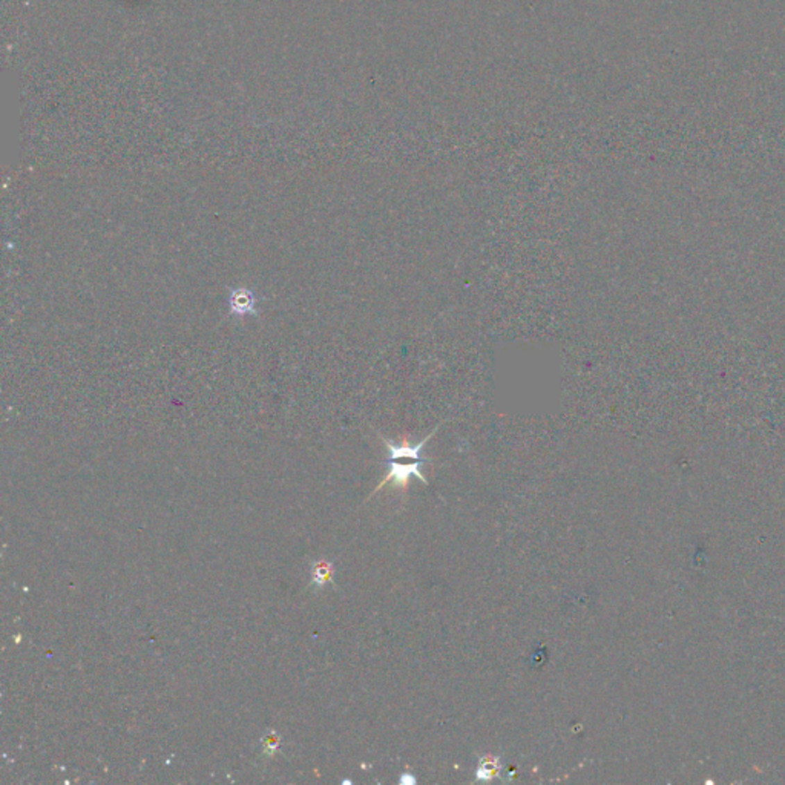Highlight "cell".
<instances>
[{
	"label": "cell",
	"instance_id": "1",
	"mask_svg": "<svg viewBox=\"0 0 785 785\" xmlns=\"http://www.w3.org/2000/svg\"><path fill=\"white\" fill-rule=\"evenodd\" d=\"M439 427H436L432 430L430 434L425 437L423 440H421L419 444L412 445L410 444L408 437L405 436L402 439L400 444H393L391 440H387L384 436H380L382 439V442L385 445V448L390 453V462H388V465H390V473H388L384 480L379 483V487L376 488V491H379L382 487H385L387 483H393L396 488H402L405 489L408 487V480L412 475H416L417 479L421 482H423L425 485H427V479H425V475L421 473V465L423 462H427L428 459H422L421 457V451L425 445H427L428 440L436 434Z\"/></svg>",
	"mask_w": 785,
	"mask_h": 785
},
{
	"label": "cell",
	"instance_id": "2",
	"mask_svg": "<svg viewBox=\"0 0 785 785\" xmlns=\"http://www.w3.org/2000/svg\"><path fill=\"white\" fill-rule=\"evenodd\" d=\"M229 312L233 316L256 314V296L251 289H235L229 295Z\"/></svg>",
	"mask_w": 785,
	"mask_h": 785
},
{
	"label": "cell",
	"instance_id": "3",
	"mask_svg": "<svg viewBox=\"0 0 785 785\" xmlns=\"http://www.w3.org/2000/svg\"><path fill=\"white\" fill-rule=\"evenodd\" d=\"M500 772H502L500 759L493 757V754H488V757L480 759L479 767H477V770H475V779L477 781H491V779H494V777L500 776Z\"/></svg>",
	"mask_w": 785,
	"mask_h": 785
},
{
	"label": "cell",
	"instance_id": "4",
	"mask_svg": "<svg viewBox=\"0 0 785 785\" xmlns=\"http://www.w3.org/2000/svg\"><path fill=\"white\" fill-rule=\"evenodd\" d=\"M333 578V566L328 562H318L314 563L312 569V580L316 586H324L328 582H332Z\"/></svg>",
	"mask_w": 785,
	"mask_h": 785
},
{
	"label": "cell",
	"instance_id": "5",
	"mask_svg": "<svg viewBox=\"0 0 785 785\" xmlns=\"http://www.w3.org/2000/svg\"><path fill=\"white\" fill-rule=\"evenodd\" d=\"M262 747L269 754L276 752L278 747H280V736H278L276 733H273V732L269 733V735L264 736V739H262Z\"/></svg>",
	"mask_w": 785,
	"mask_h": 785
}]
</instances>
